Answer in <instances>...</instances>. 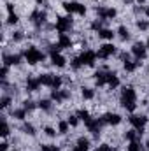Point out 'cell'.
<instances>
[{
  "label": "cell",
  "mask_w": 149,
  "mask_h": 151,
  "mask_svg": "<svg viewBox=\"0 0 149 151\" xmlns=\"http://www.w3.org/2000/svg\"><path fill=\"white\" fill-rule=\"evenodd\" d=\"M117 104L130 114L137 111V107H139V97H137V91H135V88L132 84H123L121 86Z\"/></svg>",
  "instance_id": "1"
},
{
  "label": "cell",
  "mask_w": 149,
  "mask_h": 151,
  "mask_svg": "<svg viewBox=\"0 0 149 151\" xmlns=\"http://www.w3.org/2000/svg\"><path fill=\"white\" fill-rule=\"evenodd\" d=\"M21 53H23V56H25V63H27L28 67H35V65H39V63L46 62V58L49 56L46 51L39 49L35 44H28L27 47L21 49Z\"/></svg>",
  "instance_id": "2"
},
{
  "label": "cell",
  "mask_w": 149,
  "mask_h": 151,
  "mask_svg": "<svg viewBox=\"0 0 149 151\" xmlns=\"http://www.w3.org/2000/svg\"><path fill=\"white\" fill-rule=\"evenodd\" d=\"M117 53H119V47H117L114 42H104V44H100L98 49H97V58L102 60V62H109L111 56H116Z\"/></svg>",
  "instance_id": "3"
},
{
  "label": "cell",
  "mask_w": 149,
  "mask_h": 151,
  "mask_svg": "<svg viewBox=\"0 0 149 151\" xmlns=\"http://www.w3.org/2000/svg\"><path fill=\"white\" fill-rule=\"evenodd\" d=\"M130 53L133 55V58H137V60H146L148 58V47H146V42H142V40H133V44H132V47H130Z\"/></svg>",
  "instance_id": "4"
},
{
  "label": "cell",
  "mask_w": 149,
  "mask_h": 151,
  "mask_svg": "<svg viewBox=\"0 0 149 151\" xmlns=\"http://www.w3.org/2000/svg\"><path fill=\"white\" fill-rule=\"evenodd\" d=\"M128 123L132 125V128H135V130H142V128H146V125L149 123V118H148V114L132 113L130 116H128Z\"/></svg>",
  "instance_id": "5"
},
{
  "label": "cell",
  "mask_w": 149,
  "mask_h": 151,
  "mask_svg": "<svg viewBox=\"0 0 149 151\" xmlns=\"http://www.w3.org/2000/svg\"><path fill=\"white\" fill-rule=\"evenodd\" d=\"M100 119L104 121V125H111V127H117L123 123V116L116 111H105L100 114Z\"/></svg>",
  "instance_id": "6"
},
{
  "label": "cell",
  "mask_w": 149,
  "mask_h": 151,
  "mask_svg": "<svg viewBox=\"0 0 149 151\" xmlns=\"http://www.w3.org/2000/svg\"><path fill=\"white\" fill-rule=\"evenodd\" d=\"M40 81H39V76H34V74H28V77L25 79V91L30 95V93H39L40 90Z\"/></svg>",
  "instance_id": "7"
},
{
  "label": "cell",
  "mask_w": 149,
  "mask_h": 151,
  "mask_svg": "<svg viewBox=\"0 0 149 151\" xmlns=\"http://www.w3.org/2000/svg\"><path fill=\"white\" fill-rule=\"evenodd\" d=\"M49 62L53 63L54 69H65V67H69L70 60L65 55H62V53H54V55H49Z\"/></svg>",
  "instance_id": "8"
},
{
  "label": "cell",
  "mask_w": 149,
  "mask_h": 151,
  "mask_svg": "<svg viewBox=\"0 0 149 151\" xmlns=\"http://www.w3.org/2000/svg\"><path fill=\"white\" fill-rule=\"evenodd\" d=\"M28 111L21 106V107H12L9 109V116L12 118V121H27V116H28Z\"/></svg>",
  "instance_id": "9"
},
{
  "label": "cell",
  "mask_w": 149,
  "mask_h": 151,
  "mask_svg": "<svg viewBox=\"0 0 149 151\" xmlns=\"http://www.w3.org/2000/svg\"><path fill=\"white\" fill-rule=\"evenodd\" d=\"M79 97H81V100H93V99L97 97L95 86H86V84H82V86L79 88Z\"/></svg>",
  "instance_id": "10"
},
{
  "label": "cell",
  "mask_w": 149,
  "mask_h": 151,
  "mask_svg": "<svg viewBox=\"0 0 149 151\" xmlns=\"http://www.w3.org/2000/svg\"><path fill=\"white\" fill-rule=\"evenodd\" d=\"M18 130H19L23 135H28V137H35V135H37V128H35V125L30 123V121H21V125L18 127Z\"/></svg>",
  "instance_id": "11"
},
{
  "label": "cell",
  "mask_w": 149,
  "mask_h": 151,
  "mask_svg": "<svg viewBox=\"0 0 149 151\" xmlns=\"http://www.w3.org/2000/svg\"><path fill=\"white\" fill-rule=\"evenodd\" d=\"M116 35L119 37V40H121V42L132 40V32H130L128 25H125V23H121V25L117 27V30H116Z\"/></svg>",
  "instance_id": "12"
},
{
  "label": "cell",
  "mask_w": 149,
  "mask_h": 151,
  "mask_svg": "<svg viewBox=\"0 0 149 151\" xmlns=\"http://www.w3.org/2000/svg\"><path fill=\"white\" fill-rule=\"evenodd\" d=\"M97 37L100 39V40H105V42H112L117 35H116V30H112V28H107V27H105V28H102V30L97 34Z\"/></svg>",
  "instance_id": "13"
},
{
  "label": "cell",
  "mask_w": 149,
  "mask_h": 151,
  "mask_svg": "<svg viewBox=\"0 0 149 151\" xmlns=\"http://www.w3.org/2000/svg\"><path fill=\"white\" fill-rule=\"evenodd\" d=\"M21 23V14L19 12H12V14H7L5 18H4V25L5 27H18Z\"/></svg>",
  "instance_id": "14"
},
{
  "label": "cell",
  "mask_w": 149,
  "mask_h": 151,
  "mask_svg": "<svg viewBox=\"0 0 149 151\" xmlns=\"http://www.w3.org/2000/svg\"><path fill=\"white\" fill-rule=\"evenodd\" d=\"M37 102H39V109H40L42 113H51V111H53V107L56 106L49 97H42V99H39Z\"/></svg>",
  "instance_id": "15"
},
{
  "label": "cell",
  "mask_w": 149,
  "mask_h": 151,
  "mask_svg": "<svg viewBox=\"0 0 149 151\" xmlns=\"http://www.w3.org/2000/svg\"><path fill=\"white\" fill-rule=\"evenodd\" d=\"M70 128H72V127L69 125V121H67V119H58V121H56V130H58V135H62V137L69 135Z\"/></svg>",
  "instance_id": "16"
},
{
  "label": "cell",
  "mask_w": 149,
  "mask_h": 151,
  "mask_svg": "<svg viewBox=\"0 0 149 151\" xmlns=\"http://www.w3.org/2000/svg\"><path fill=\"white\" fill-rule=\"evenodd\" d=\"M42 135H46V137H49V139H56V137H58V130H56V127H53V125H44V127H42Z\"/></svg>",
  "instance_id": "17"
},
{
  "label": "cell",
  "mask_w": 149,
  "mask_h": 151,
  "mask_svg": "<svg viewBox=\"0 0 149 151\" xmlns=\"http://www.w3.org/2000/svg\"><path fill=\"white\" fill-rule=\"evenodd\" d=\"M75 114L79 116V119L82 121V123H88L91 118H93V114H91V111L90 109H84V107H81V109H77L75 111Z\"/></svg>",
  "instance_id": "18"
},
{
  "label": "cell",
  "mask_w": 149,
  "mask_h": 151,
  "mask_svg": "<svg viewBox=\"0 0 149 151\" xmlns=\"http://www.w3.org/2000/svg\"><path fill=\"white\" fill-rule=\"evenodd\" d=\"M135 28L140 30L142 34H146L149 30V19H144V18H137L135 19Z\"/></svg>",
  "instance_id": "19"
},
{
  "label": "cell",
  "mask_w": 149,
  "mask_h": 151,
  "mask_svg": "<svg viewBox=\"0 0 149 151\" xmlns=\"http://www.w3.org/2000/svg\"><path fill=\"white\" fill-rule=\"evenodd\" d=\"M67 121H69V125H70L72 128H77V127H79V123H81L79 116H77L75 113H69V114H67Z\"/></svg>",
  "instance_id": "20"
},
{
  "label": "cell",
  "mask_w": 149,
  "mask_h": 151,
  "mask_svg": "<svg viewBox=\"0 0 149 151\" xmlns=\"http://www.w3.org/2000/svg\"><path fill=\"white\" fill-rule=\"evenodd\" d=\"M146 148L139 142V141H133V142H128V146H126V151H144Z\"/></svg>",
  "instance_id": "21"
},
{
  "label": "cell",
  "mask_w": 149,
  "mask_h": 151,
  "mask_svg": "<svg viewBox=\"0 0 149 151\" xmlns=\"http://www.w3.org/2000/svg\"><path fill=\"white\" fill-rule=\"evenodd\" d=\"M9 72H11V67L2 65V69H0V77H2V79H9Z\"/></svg>",
  "instance_id": "22"
},
{
  "label": "cell",
  "mask_w": 149,
  "mask_h": 151,
  "mask_svg": "<svg viewBox=\"0 0 149 151\" xmlns=\"http://www.w3.org/2000/svg\"><path fill=\"white\" fill-rule=\"evenodd\" d=\"M11 148V144L7 142V139H2V151H9Z\"/></svg>",
  "instance_id": "23"
},
{
  "label": "cell",
  "mask_w": 149,
  "mask_h": 151,
  "mask_svg": "<svg viewBox=\"0 0 149 151\" xmlns=\"http://www.w3.org/2000/svg\"><path fill=\"white\" fill-rule=\"evenodd\" d=\"M34 2H35L37 5H40V7H42V5H46V4H47L49 0H34Z\"/></svg>",
  "instance_id": "24"
},
{
  "label": "cell",
  "mask_w": 149,
  "mask_h": 151,
  "mask_svg": "<svg viewBox=\"0 0 149 151\" xmlns=\"http://www.w3.org/2000/svg\"><path fill=\"white\" fill-rule=\"evenodd\" d=\"M144 16L149 19V5H146V7H144Z\"/></svg>",
  "instance_id": "25"
},
{
  "label": "cell",
  "mask_w": 149,
  "mask_h": 151,
  "mask_svg": "<svg viewBox=\"0 0 149 151\" xmlns=\"http://www.w3.org/2000/svg\"><path fill=\"white\" fill-rule=\"evenodd\" d=\"M146 2H148V0H135V4H139V5H144Z\"/></svg>",
  "instance_id": "26"
},
{
  "label": "cell",
  "mask_w": 149,
  "mask_h": 151,
  "mask_svg": "<svg viewBox=\"0 0 149 151\" xmlns=\"http://www.w3.org/2000/svg\"><path fill=\"white\" fill-rule=\"evenodd\" d=\"M144 148H146V151H149V137H148V141H146V144H144Z\"/></svg>",
  "instance_id": "27"
},
{
  "label": "cell",
  "mask_w": 149,
  "mask_h": 151,
  "mask_svg": "<svg viewBox=\"0 0 149 151\" xmlns=\"http://www.w3.org/2000/svg\"><path fill=\"white\" fill-rule=\"evenodd\" d=\"M146 47H148V51H149V37H148V40H146Z\"/></svg>",
  "instance_id": "28"
},
{
  "label": "cell",
  "mask_w": 149,
  "mask_h": 151,
  "mask_svg": "<svg viewBox=\"0 0 149 151\" xmlns=\"http://www.w3.org/2000/svg\"><path fill=\"white\" fill-rule=\"evenodd\" d=\"M12 151H21V150H12Z\"/></svg>",
  "instance_id": "29"
},
{
  "label": "cell",
  "mask_w": 149,
  "mask_h": 151,
  "mask_svg": "<svg viewBox=\"0 0 149 151\" xmlns=\"http://www.w3.org/2000/svg\"><path fill=\"white\" fill-rule=\"evenodd\" d=\"M148 111H149V107H148Z\"/></svg>",
  "instance_id": "30"
}]
</instances>
